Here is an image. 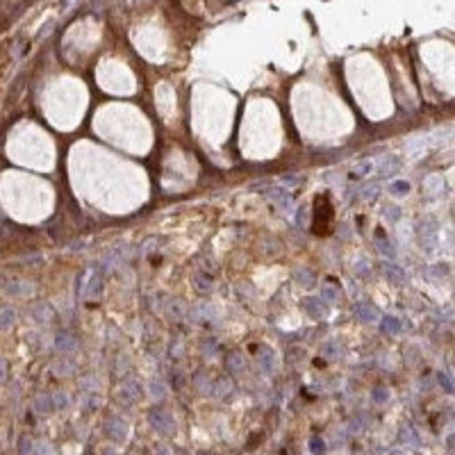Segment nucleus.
Segmentation results:
<instances>
[{
  "label": "nucleus",
  "mask_w": 455,
  "mask_h": 455,
  "mask_svg": "<svg viewBox=\"0 0 455 455\" xmlns=\"http://www.w3.org/2000/svg\"><path fill=\"white\" fill-rule=\"evenodd\" d=\"M148 423L153 426L155 432H159V435H164V437L175 435V419H173L171 412H166V410L153 407L148 412Z\"/></svg>",
  "instance_id": "obj_1"
},
{
  "label": "nucleus",
  "mask_w": 455,
  "mask_h": 455,
  "mask_svg": "<svg viewBox=\"0 0 455 455\" xmlns=\"http://www.w3.org/2000/svg\"><path fill=\"white\" fill-rule=\"evenodd\" d=\"M141 396H144V391H141V385L134 380V378H125V380H121V385H118V389H116V398L121 400L123 405L139 403Z\"/></svg>",
  "instance_id": "obj_2"
},
{
  "label": "nucleus",
  "mask_w": 455,
  "mask_h": 455,
  "mask_svg": "<svg viewBox=\"0 0 455 455\" xmlns=\"http://www.w3.org/2000/svg\"><path fill=\"white\" fill-rule=\"evenodd\" d=\"M417 235H419V241H421V246L426 250H432L437 244V225L432 218H421V223H419L417 228Z\"/></svg>",
  "instance_id": "obj_3"
},
{
  "label": "nucleus",
  "mask_w": 455,
  "mask_h": 455,
  "mask_svg": "<svg viewBox=\"0 0 455 455\" xmlns=\"http://www.w3.org/2000/svg\"><path fill=\"white\" fill-rule=\"evenodd\" d=\"M105 435L114 441V444H123L127 437V423L121 417H109L105 421Z\"/></svg>",
  "instance_id": "obj_4"
},
{
  "label": "nucleus",
  "mask_w": 455,
  "mask_h": 455,
  "mask_svg": "<svg viewBox=\"0 0 455 455\" xmlns=\"http://www.w3.org/2000/svg\"><path fill=\"white\" fill-rule=\"evenodd\" d=\"M303 309L312 318H328V314H330L328 300L318 298V296H307V298H303Z\"/></svg>",
  "instance_id": "obj_5"
},
{
  "label": "nucleus",
  "mask_w": 455,
  "mask_h": 455,
  "mask_svg": "<svg viewBox=\"0 0 455 455\" xmlns=\"http://www.w3.org/2000/svg\"><path fill=\"white\" fill-rule=\"evenodd\" d=\"M209 394H212L214 398H218V400L232 398V394H235V382H232V378H228V376L216 378V380L212 382V389H209Z\"/></svg>",
  "instance_id": "obj_6"
},
{
  "label": "nucleus",
  "mask_w": 455,
  "mask_h": 455,
  "mask_svg": "<svg viewBox=\"0 0 455 455\" xmlns=\"http://www.w3.org/2000/svg\"><path fill=\"white\" fill-rule=\"evenodd\" d=\"M264 194H266L271 200H276V205L282 209V212L289 214L291 209H294V198H291V194L287 189H280V187H271V189H266Z\"/></svg>",
  "instance_id": "obj_7"
},
{
  "label": "nucleus",
  "mask_w": 455,
  "mask_h": 455,
  "mask_svg": "<svg viewBox=\"0 0 455 455\" xmlns=\"http://www.w3.org/2000/svg\"><path fill=\"white\" fill-rule=\"evenodd\" d=\"M353 312H355V316L362 318V321H367V323L380 321V318H382L380 312H378V307L373 303H369V300H359V303H355Z\"/></svg>",
  "instance_id": "obj_8"
},
{
  "label": "nucleus",
  "mask_w": 455,
  "mask_h": 455,
  "mask_svg": "<svg viewBox=\"0 0 455 455\" xmlns=\"http://www.w3.org/2000/svg\"><path fill=\"white\" fill-rule=\"evenodd\" d=\"M55 348H57L62 355H71V353H75V350H77V341H75V337H73L71 332L59 330L57 335H55Z\"/></svg>",
  "instance_id": "obj_9"
},
{
  "label": "nucleus",
  "mask_w": 455,
  "mask_h": 455,
  "mask_svg": "<svg viewBox=\"0 0 455 455\" xmlns=\"http://www.w3.org/2000/svg\"><path fill=\"white\" fill-rule=\"evenodd\" d=\"M318 294H321V298L323 300H328V303H337L339 300V287H337V282L335 280H323L321 282V287H318Z\"/></svg>",
  "instance_id": "obj_10"
},
{
  "label": "nucleus",
  "mask_w": 455,
  "mask_h": 455,
  "mask_svg": "<svg viewBox=\"0 0 455 455\" xmlns=\"http://www.w3.org/2000/svg\"><path fill=\"white\" fill-rule=\"evenodd\" d=\"M3 289H5V294H9V296H27V294H32V287L27 285V282H23V280H5Z\"/></svg>",
  "instance_id": "obj_11"
},
{
  "label": "nucleus",
  "mask_w": 455,
  "mask_h": 455,
  "mask_svg": "<svg viewBox=\"0 0 455 455\" xmlns=\"http://www.w3.org/2000/svg\"><path fill=\"white\" fill-rule=\"evenodd\" d=\"M225 369L228 373H244L246 371V359L241 353H230L225 357Z\"/></svg>",
  "instance_id": "obj_12"
},
{
  "label": "nucleus",
  "mask_w": 455,
  "mask_h": 455,
  "mask_svg": "<svg viewBox=\"0 0 455 455\" xmlns=\"http://www.w3.org/2000/svg\"><path fill=\"white\" fill-rule=\"evenodd\" d=\"M34 410L39 414H50L53 410H57L55 407V398H53V394H39L34 398Z\"/></svg>",
  "instance_id": "obj_13"
},
{
  "label": "nucleus",
  "mask_w": 455,
  "mask_h": 455,
  "mask_svg": "<svg viewBox=\"0 0 455 455\" xmlns=\"http://www.w3.org/2000/svg\"><path fill=\"white\" fill-rule=\"evenodd\" d=\"M294 280L298 282V285H303V287H312L314 282H316V276H314L312 268H307V266H298V268L294 271Z\"/></svg>",
  "instance_id": "obj_14"
},
{
  "label": "nucleus",
  "mask_w": 455,
  "mask_h": 455,
  "mask_svg": "<svg viewBox=\"0 0 455 455\" xmlns=\"http://www.w3.org/2000/svg\"><path fill=\"white\" fill-rule=\"evenodd\" d=\"M380 332L382 335H398L400 332V318L398 316H382L380 318Z\"/></svg>",
  "instance_id": "obj_15"
},
{
  "label": "nucleus",
  "mask_w": 455,
  "mask_h": 455,
  "mask_svg": "<svg viewBox=\"0 0 455 455\" xmlns=\"http://www.w3.org/2000/svg\"><path fill=\"white\" fill-rule=\"evenodd\" d=\"M166 312H168V316H171V321H182V318L187 316V307H185V303H182V300H177V298L168 300Z\"/></svg>",
  "instance_id": "obj_16"
},
{
  "label": "nucleus",
  "mask_w": 455,
  "mask_h": 455,
  "mask_svg": "<svg viewBox=\"0 0 455 455\" xmlns=\"http://www.w3.org/2000/svg\"><path fill=\"white\" fill-rule=\"evenodd\" d=\"M32 316H34L39 323H50L55 316V312L48 303H39V305H34V309H32Z\"/></svg>",
  "instance_id": "obj_17"
},
{
  "label": "nucleus",
  "mask_w": 455,
  "mask_h": 455,
  "mask_svg": "<svg viewBox=\"0 0 455 455\" xmlns=\"http://www.w3.org/2000/svg\"><path fill=\"white\" fill-rule=\"evenodd\" d=\"M257 364H259V369H262L264 373H271L273 371V367H276V357H273L271 348H262V350H259Z\"/></svg>",
  "instance_id": "obj_18"
},
{
  "label": "nucleus",
  "mask_w": 455,
  "mask_h": 455,
  "mask_svg": "<svg viewBox=\"0 0 455 455\" xmlns=\"http://www.w3.org/2000/svg\"><path fill=\"white\" fill-rule=\"evenodd\" d=\"M398 168H400L398 157H387L385 162L380 164V168H378V177H389L391 173H398Z\"/></svg>",
  "instance_id": "obj_19"
},
{
  "label": "nucleus",
  "mask_w": 455,
  "mask_h": 455,
  "mask_svg": "<svg viewBox=\"0 0 455 455\" xmlns=\"http://www.w3.org/2000/svg\"><path fill=\"white\" fill-rule=\"evenodd\" d=\"M321 353L326 355L328 359H339L341 355H344V348H341V344H337V339H330L321 346Z\"/></svg>",
  "instance_id": "obj_20"
},
{
  "label": "nucleus",
  "mask_w": 455,
  "mask_h": 455,
  "mask_svg": "<svg viewBox=\"0 0 455 455\" xmlns=\"http://www.w3.org/2000/svg\"><path fill=\"white\" fill-rule=\"evenodd\" d=\"M376 241H378V250H380L385 257H394V255H396L394 244L385 237V232H376Z\"/></svg>",
  "instance_id": "obj_21"
},
{
  "label": "nucleus",
  "mask_w": 455,
  "mask_h": 455,
  "mask_svg": "<svg viewBox=\"0 0 455 455\" xmlns=\"http://www.w3.org/2000/svg\"><path fill=\"white\" fill-rule=\"evenodd\" d=\"M148 391H150V396H153L155 400H164V398H166L168 387L164 385L159 378H153V380H150V385H148Z\"/></svg>",
  "instance_id": "obj_22"
},
{
  "label": "nucleus",
  "mask_w": 455,
  "mask_h": 455,
  "mask_svg": "<svg viewBox=\"0 0 455 455\" xmlns=\"http://www.w3.org/2000/svg\"><path fill=\"white\" fill-rule=\"evenodd\" d=\"M194 287L200 291V294H209V291L214 289V282L209 276H205V273H196L194 276Z\"/></svg>",
  "instance_id": "obj_23"
},
{
  "label": "nucleus",
  "mask_w": 455,
  "mask_h": 455,
  "mask_svg": "<svg viewBox=\"0 0 455 455\" xmlns=\"http://www.w3.org/2000/svg\"><path fill=\"white\" fill-rule=\"evenodd\" d=\"M73 362L71 359H66V355H62V357L57 359V362L53 364V371H55V376H71L73 373Z\"/></svg>",
  "instance_id": "obj_24"
},
{
  "label": "nucleus",
  "mask_w": 455,
  "mask_h": 455,
  "mask_svg": "<svg viewBox=\"0 0 455 455\" xmlns=\"http://www.w3.org/2000/svg\"><path fill=\"white\" fill-rule=\"evenodd\" d=\"M385 276L389 278L391 282H396V285L405 282V271L398 266V264H385Z\"/></svg>",
  "instance_id": "obj_25"
},
{
  "label": "nucleus",
  "mask_w": 455,
  "mask_h": 455,
  "mask_svg": "<svg viewBox=\"0 0 455 455\" xmlns=\"http://www.w3.org/2000/svg\"><path fill=\"white\" fill-rule=\"evenodd\" d=\"M400 439L405 441V444H412V448H419V444H421V441H419V435H417V430H414L412 426H403V430H400Z\"/></svg>",
  "instance_id": "obj_26"
},
{
  "label": "nucleus",
  "mask_w": 455,
  "mask_h": 455,
  "mask_svg": "<svg viewBox=\"0 0 455 455\" xmlns=\"http://www.w3.org/2000/svg\"><path fill=\"white\" fill-rule=\"evenodd\" d=\"M36 453V444L30 437H21L18 439V455H34Z\"/></svg>",
  "instance_id": "obj_27"
},
{
  "label": "nucleus",
  "mask_w": 455,
  "mask_h": 455,
  "mask_svg": "<svg viewBox=\"0 0 455 455\" xmlns=\"http://www.w3.org/2000/svg\"><path fill=\"white\" fill-rule=\"evenodd\" d=\"M373 171V162L371 159H364V162H357L353 166V177H364L367 173Z\"/></svg>",
  "instance_id": "obj_28"
},
{
  "label": "nucleus",
  "mask_w": 455,
  "mask_h": 455,
  "mask_svg": "<svg viewBox=\"0 0 455 455\" xmlns=\"http://www.w3.org/2000/svg\"><path fill=\"white\" fill-rule=\"evenodd\" d=\"M437 380H439V385L444 387L446 391H455V380H453V376H450L448 371H439V373H437Z\"/></svg>",
  "instance_id": "obj_29"
},
{
  "label": "nucleus",
  "mask_w": 455,
  "mask_h": 455,
  "mask_svg": "<svg viewBox=\"0 0 455 455\" xmlns=\"http://www.w3.org/2000/svg\"><path fill=\"white\" fill-rule=\"evenodd\" d=\"M14 318H16V314H14V309L9 307V305H3V321H0V326H3V330H7V328L14 326Z\"/></svg>",
  "instance_id": "obj_30"
},
{
  "label": "nucleus",
  "mask_w": 455,
  "mask_h": 455,
  "mask_svg": "<svg viewBox=\"0 0 455 455\" xmlns=\"http://www.w3.org/2000/svg\"><path fill=\"white\" fill-rule=\"evenodd\" d=\"M389 191L394 196H405L410 191V182H405V180H394L389 185Z\"/></svg>",
  "instance_id": "obj_31"
},
{
  "label": "nucleus",
  "mask_w": 455,
  "mask_h": 455,
  "mask_svg": "<svg viewBox=\"0 0 455 455\" xmlns=\"http://www.w3.org/2000/svg\"><path fill=\"white\" fill-rule=\"evenodd\" d=\"M200 348H203V355L212 357V355L218 350V344H216V339H214V337H207V339L203 341V346H200Z\"/></svg>",
  "instance_id": "obj_32"
},
{
  "label": "nucleus",
  "mask_w": 455,
  "mask_h": 455,
  "mask_svg": "<svg viewBox=\"0 0 455 455\" xmlns=\"http://www.w3.org/2000/svg\"><path fill=\"white\" fill-rule=\"evenodd\" d=\"M309 448H312L314 455L326 453V444H323V439H318V437H312V439H309Z\"/></svg>",
  "instance_id": "obj_33"
},
{
  "label": "nucleus",
  "mask_w": 455,
  "mask_h": 455,
  "mask_svg": "<svg viewBox=\"0 0 455 455\" xmlns=\"http://www.w3.org/2000/svg\"><path fill=\"white\" fill-rule=\"evenodd\" d=\"M385 218H387V221H391V223H396L400 218V209L396 207V205H387V207H385Z\"/></svg>",
  "instance_id": "obj_34"
},
{
  "label": "nucleus",
  "mask_w": 455,
  "mask_h": 455,
  "mask_svg": "<svg viewBox=\"0 0 455 455\" xmlns=\"http://www.w3.org/2000/svg\"><path fill=\"white\" fill-rule=\"evenodd\" d=\"M53 398H55V407H57V410H64L68 405V396L64 394V391H57V394H53Z\"/></svg>",
  "instance_id": "obj_35"
},
{
  "label": "nucleus",
  "mask_w": 455,
  "mask_h": 455,
  "mask_svg": "<svg viewBox=\"0 0 455 455\" xmlns=\"http://www.w3.org/2000/svg\"><path fill=\"white\" fill-rule=\"evenodd\" d=\"M441 185V177L439 175H430L426 180V191H430V194H435V189Z\"/></svg>",
  "instance_id": "obj_36"
},
{
  "label": "nucleus",
  "mask_w": 455,
  "mask_h": 455,
  "mask_svg": "<svg viewBox=\"0 0 455 455\" xmlns=\"http://www.w3.org/2000/svg\"><path fill=\"white\" fill-rule=\"evenodd\" d=\"M378 189H380L378 185H369L367 189H364L362 198H364V200H376V198H378Z\"/></svg>",
  "instance_id": "obj_37"
},
{
  "label": "nucleus",
  "mask_w": 455,
  "mask_h": 455,
  "mask_svg": "<svg viewBox=\"0 0 455 455\" xmlns=\"http://www.w3.org/2000/svg\"><path fill=\"white\" fill-rule=\"evenodd\" d=\"M353 271H355V276H359V278L367 276V273H369V264L364 262V259H359V262L353 266Z\"/></svg>",
  "instance_id": "obj_38"
},
{
  "label": "nucleus",
  "mask_w": 455,
  "mask_h": 455,
  "mask_svg": "<svg viewBox=\"0 0 455 455\" xmlns=\"http://www.w3.org/2000/svg\"><path fill=\"white\" fill-rule=\"evenodd\" d=\"M373 400H376V403H385V400H387V389H385V387H376V389H373Z\"/></svg>",
  "instance_id": "obj_39"
},
{
  "label": "nucleus",
  "mask_w": 455,
  "mask_h": 455,
  "mask_svg": "<svg viewBox=\"0 0 455 455\" xmlns=\"http://www.w3.org/2000/svg\"><path fill=\"white\" fill-rule=\"evenodd\" d=\"M36 450H39V455H53V448H50L48 441H39V444H36Z\"/></svg>",
  "instance_id": "obj_40"
},
{
  "label": "nucleus",
  "mask_w": 455,
  "mask_h": 455,
  "mask_svg": "<svg viewBox=\"0 0 455 455\" xmlns=\"http://www.w3.org/2000/svg\"><path fill=\"white\" fill-rule=\"evenodd\" d=\"M430 273H435V276H446V273H448V266H444V264H439V266H432Z\"/></svg>",
  "instance_id": "obj_41"
},
{
  "label": "nucleus",
  "mask_w": 455,
  "mask_h": 455,
  "mask_svg": "<svg viewBox=\"0 0 455 455\" xmlns=\"http://www.w3.org/2000/svg\"><path fill=\"white\" fill-rule=\"evenodd\" d=\"M0 369H3V376H0V378H3V382H5V380H7V359H5V357L0 359Z\"/></svg>",
  "instance_id": "obj_42"
},
{
  "label": "nucleus",
  "mask_w": 455,
  "mask_h": 455,
  "mask_svg": "<svg viewBox=\"0 0 455 455\" xmlns=\"http://www.w3.org/2000/svg\"><path fill=\"white\" fill-rule=\"evenodd\" d=\"M153 455H171V453H168L166 446H157V448L153 450Z\"/></svg>",
  "instance_id": "obj_43"
},
{
  "label": "nucleus",
  "mask_w": 455,
  "mask_h": 455,
  "mask_svg": "<svg viewBox=\"0 0 455 455\" xmlns=\"http://www.w3.org/2000/svg\"><path fill=\"white\" fill-rule=\"evenodd\" d=\"M84 455H94V453H91V450H86V453H84Z\"/></svg>",
  "instance_id": "obj_44"
},
{
  "label": "nucleus",
  "mask_w": 455,
  "mask_h": 455,
  "mask_svg": "<svg viewBox=\"0 0 455 455\" xmlns=\"http://www.w3.org/2000/svg\"><path fill=\"white\" fill-rule=\"evenodd\" d=\"M391 455H400V453H391Z\"/></svg>",
  "instance_id": "obj_45"
}]
</instances>
